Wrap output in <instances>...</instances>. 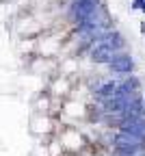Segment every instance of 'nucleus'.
I'll return each mask as SVG.
<instances>
[{
  "mask_svg": "<svg viewBox=\"0 0 145 156\" xmlns=\"http://www.w3.org/2000/svg\"><path fill=\"white\" fill-rule=\"evenodd\" d=\"M95 15V2L93 0H76L72 5V17L78 20L80 24H87Z\"/></svg>",
  "mask_w": 145,
  "mask_h": 156,
  "instance_id": "f257e3e1",
  "label": "nucleus"
},
{
  "mask_svg": "<svg viewBox=\"0 0 145 156\" xmlns=\"http://www.w3.org/2000/svg\"><path fill=\"white\" fill-rule=\"evenodd\" d=\"M115 145H117V147H141V145H143V136L121 130V132L115 136Z\"/></svg>",
  "mask_w": 145,
  "mask_h": 156,
  "instance_id": "f03ea898",
  "label": "nucleus"
},
{
  "mask_svg": "<svg viewBox=\"0 0 145 156\" xmlns=\"http://www.w3.org/2000/svg\"><path fill=\"white\" fill-rule=\"evenodd\" d=\"M113 56H115L113 46H108L106 41H102L100 46L93 48V61H97V63H111Z\"/></svg>",
  "mask_w": 145,
  "mask_h": 156,
  "instance_id": "7ed1b4c3",
  "label": "nucleus"
},
{
  "mask_svg": "<svg viewBox=\"0 0 145 156\" xmlns=\"http://www.w3.org/2000/svg\"><path fill=\"white\" fill-rule=\"evenodd\" d=\"M121 130L126 132H132V134H139L145 139V122L139 119V117H130V119H123L121 122Z\"/></svg>",
  "mask_w": 145,
  "mask_h": 156,
  "instance_id": "20e7f679",
  "label": "nucleus"
},
{
  "mask_svg": "<svg viewBox=\"0 0 145 156\" xmlns=\"http://www.w3.org/2000/svg\"><path fill=\"white\" fill-rule=\"evenodd\" d=\"M111 67L115 72H130L132 69V58L128 54H119V56H113L111 58Z\"/></svg>",
  "mask_w": 145,
  "mask_h": 156,
  "instance_id": "39448f33",
  "label": "nucleus"
},
{
  "mask_svg": "<svg viewBox=\"0 0 145 156\" xmlns=\"http://www.w3.org/2000/svg\"><path fill=\"white\" fill-rule=\"evenodd\" d=\"M115 89H117V87H115L113 83H108V85H102V87L97 89V93H100V95H111V93H115Z\"/></svg>",
  "mask_w": 145,
  "mask_h": 156,
  "instance_id": "423d86ee",
  "label": "nucleus"
},
{
  "mask_svg": "<svg viewBox=\"0 0 145 156\" xmlns=\"http://www.w3.org/2000/svg\"><path fill=\"white\" fill-rule=\"evenodd\" d=\"M141 28H143V33H145V22H143V24H141Z\"/></svg>",
  "mask_w": 145,
  "mask_h": 156,
  "instance_id": "0eeeda50",
  "label": "nucleus"
}]
</instances>
